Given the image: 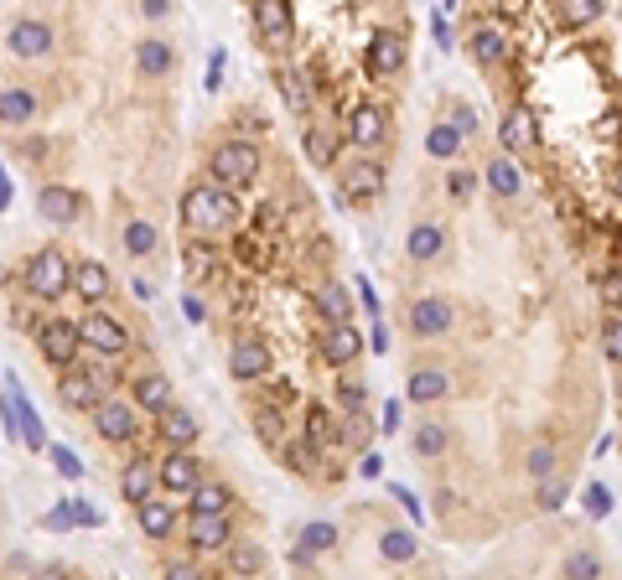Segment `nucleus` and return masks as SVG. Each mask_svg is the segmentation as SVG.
<instances>
[{
	"mask_svg": "<svg viewBox=\"0 0 622 580\" xmlns=\"http://www.w3.org/2000/svg\"><path fill=\"white\" fill-rule=\"evenodd\" d=\"M5 41H11V52H16V58H47V52H52V26L37 21V16H21Z\"/></svg>",
	"mask_w": 622,
	"mask_h": 580,
	"instance_id": "nucleus-12",
	"label": "nucleus"
},
{
	"mask_svg": "<svg viewBox=\"0 0 622 580\" xmlns=\"http://www.w3.org/2000/svg\"><path fill=\"white\" fill-rule=\"evenodd\" d=\"M498 140H503V150H508V156H514V150H529V145L539 140L535 114H529L524 104H514V109L503 114V124H498Z\"/></svg>",
	"mask_w": 622,
	"mask_h": 580,
	"instance_id": "nucleus-17",
	"label": "nucleus"
},
{
	"mask_svg": "<svg viewBox=\"0 0 622 580\" xmlns=\"http://www.w3.org/2000/svg\"><path fill=\"white\" fill-rule=\"evenodd\" d=\"M161 580H203V570H197V565H187V559H171V565L161 570Z\"/></svg>",
	"mask_w": 622,
	"mask_h": 580,
	"instance_id": "nucleus-51",
	"label": "nucleus"
},
{
	"mask_svg": "<svg viewBox=\"0 0 622 580\" xmlns=\"http://www.w3.org/2000/svg\"><path fill=\"white\" fill-rule=\"evenodd\" d=\"M332 544H337V523H322V518H316V523L301 529V555H327Z\"/></svg>",
	"mask_w": 622,
	"mask_h": 580,
	"instance_id": "nucleus-36",
	"label": "nucleus"
},
{
	"mask_svg": "<svg viewBox=\"0 0 622 580\" xmlns=\"http://www.w3.org/2000/svg\"><path fill=\"white\" fill-rule=\"evenodd\" d=\"M415 451H420V456H441V451H446V425L425 420V425L415 430Z\"/></svg>",
	"mask_w": 622,
	"mask_h": 580,
	"instance_id": "nucleus-41",
	"label": "nucleus"
},
{
	"mask_svg": "<svg viewBox=\"0 0 622 580\" xmlns=\"http://www.w3.org/2000/svg\"><path fill=\"white\" fill-rule=\"evenodd\" d=\"M452 124H456V135L467 140V135H472V130H477V114H472V109H467V104H456V109H452Z\"/></svg>",
	"mask_w": 622,
	"mask_h": 580,
	"instance_id": "nucleus-52",
	"label": "nucleus"
},
{
	"mask_svg": "<svg viewBox=\"0 0 622 580\" xmlns=\"http://www.w3.org/2000/svg\"><path fill=\"white\" fill-rule=\"evenodd\" d=\"M306 156L316 166H332V156H337V140H332V135H322V130H311V135H306Z\"/></svg>",
	"mask_w": 622,
	"mask_h": 580,
	"instance_id": "nucleus-45",
	"label": "nucleus"
},
{
	"mask_svg": "<svg viewBox=\"0 0 622 580\" xmlns=\"http://www.w3.org/2000/svg\"><path fill=\"white\" fill-rule=\"evenodd\" d=\"M399 425H405V399H389V404H384V420H379V430L394 435Z\"/></svg>",
	"mask_w": 622,
	"mask_h": 580,
	"instance_id": "nucleus-50",
	"label": "nucleus"
},
{
	"mask_svg": "<svg viewBox=\"0 0 622 580\" xmlns=\"http://www.w3.org/2000/svg\"><path fill=\"white\" fill-rule=\"evenodd\" d=\"M47 580H58V575H47Z\"/></svg>",
	"mask_w": 622,
	"mask_h": 580,
	"instance_id": "nucleus-64",
	"label": "nucleus"
},
{
	"mask_svg": "<svg viewBox=\"0 0 622 580\" xmlns=\"http://www.w3.org/2000/svg\"><path fill=\"white\" fill-rule=\"evenodd\" d=\"M394 497H399V503H405V513H410L415 523H420V518H425V508H420V497H415L410 487H394Z\"/></svg>",
	"mask_w": 622,
	"mask_h": 580,
	"instance_id": "nucleus-54",
	"label": "nucleus"
},
{
	"mask_svg": "<svg viewBox=\"0 0 622 580\" xmlns=\"http://www.w3.org/2000/svg\"><path fill=\"white\" fill-rule=\"evenodd\" d=\"M37 348L47 352V363H58V368H68V363L78 358V348H83V337H78V322H68V316H52V322L41 327Z\"/></svg>",
	"mask_w": 622,
	"mask_h": 580,
	"instance_id": "nucleus-9",
	"label": "nucleus"
},
{
	"mask_svg": "<svg viewBox=\"0 0 622 580\" xmlns=\"http://www.w3.org/2000/svg\"><path fill=\"white\" fill-rule=\"evenodd\" d=\"M535 503H539V513H560L565 508V482H539V493H535Z\"/></svg>",
	"mask_w": 622,
	"mask_h": 580,
	"instance_id": "nucleus-43",
	"label": "nucleus"
},
{
	"mask_svg": "<svg viewBox=\"0 0 622 580\" xmlns=\"http://www.w3.org/2000/svg\"><path fill=\"white\" fill-rule=\"evenodd\" d=\"M358 472H363V476H369V482H373V476H379V472H384V456H363V461H358Z\"/></svg>",
	"mask_w": 622,
	"mask_h": 580,
	"instance_id": "nucleus-56",
	"label": "nucleus"
},
{
	"mask_svg": "<svg viewBox=\"0 0 622 580\" xmlns=\"http://www.w3.org/2000/svg\"><path fill=\"white\" fill-rule=\"evenodd\" d=\"M156 487H166L171 497H192L203 487V467H197V456L192 451H166L156 461Z\"/></svg>",
	"mask_w": 622,
	"mask_h": 580,
	"instance_id": "nucleus-6",
	"label": "nucleus"
},
{
	"mask_svg": "<svg viewBox=\"0 0 622 580\" xmlns=\"http://www.w3.org/2000/svg\"><path fill=\"white\" fill-rule=\"evenodd\" d=\"M601 352H607L612 363H622V316L601 322Z\"/></svg>",
	"mask_w": 622,
	"mask_h": 580,
	"instance_id": "nucleus-47",
	"label": "nucleus"
},
{
	"mask_svg": "<svg viewBox=\"0 0 622 580\" xmlns=\"http://www.w3.org/2000/svg\"><path fill=\"white\" fill-rule=\"evenodd\" d=\"M228 373L233 378H265L270 373V348L260 337H239L233 348H228Z\"/></svg>",
	"mask_w": 622,
	"mask_h": 580,
	"instance_id": "nucleus-13",
	"label": "nucleus"
},
{
	"mask_svg": "<svg viewBox=\"0 0 622 580\" xmlns=\"http://www.w3.org/2000/svg\"><path fill=\"white\" fill-rule=\"evenodd\" d=\"M218 78H224V52H213V62H207V88H218Z\"/></svg>",
	"mask_w": 622,
	"mask_h": 580,
	"instance_id": "nucleus-57",
	"label": "nucleus"
},
{
	"mask_svg": "<svg viewBox=\"0 0 622 580\" xmlns=\"http://www.w3.org/2000/svg\"><path fill=\"white\" fill-rule=\"evenodd\" d=\"M182 316H187V322H203L207 311H203V301H197V295H182Z\"/></svg>",
	"mask_w": 622,
	"mask_h": 580,
	"instance_id": "nucleus-55",
	"label": "nucleus"
},
{
	"mask_svg": "<svg viewBox=\"0 0 622 580\" xmlns=\"http://www.w3.org/2000/svg\"><path fill=\"white\" fill-rule=\"evenodd\" d=\"M94 430H99V440H114V446L135 440V430H141L135 404H124V399H104L99 410H94Z\"/></svg>",
	"mask_w": 622,
	"mask_h": 580,
	"instance_id": "nucleus-10",
	"label": "nucleus"
},
{
	"mask_svg": "<svg viewBox=\"0 0 622 580\" xmlns=\"http://www.w3.org/2000/svg\"><path fill=\"white\" fill-rule=\"evenodd\" d=\"M47 451H52V467H58L62 476H83V461L68 451V446H47Z\"/></svg>",
	"mask_w": 622,
	"mask_h": 580,
	"instance_id": "nucleus-48",
	"label": "nucleus"
},
{
	"mask_svg": "<svg viewBox=\"0 0 622 580\" xmlns=\"http://www.w3.org/2000/svg\"><path fill=\"white\" fill-rule=\"evenodd\" d=\"M617 197H622V171H617Z\"/></svg>",
	"mask_w": 622,
	"mask_h": 580,
	"instance_id": "nucleus-62",
	"label": "nucleus"
},
{
	"mask_svg": "<svg viewBox=\"0 0 622 580\" xmlns=\"http://www.w3.org/2000/svg\"><path fill=\"white\" fill-rule=\"evenodd\" d=\"M228 503H233V493H228L224 482H203L197 493L187 497L192 518H218V513H228Z\"/></svg>",
	"mask_w": 622,
	"mask_h": 580,
	"instance_id": "nucleus-31",
	"label": "nucleus"
},
{
	"mask_svg": "<svg viewBox=\"0 0 622 580\" xmlns=\"http://www.w3.org/2000/svg\"><path fill=\"white\" fill-rule=\"evenodd\" d=\"M26 290L37 301H62L73 290V259L62 249H37L32 265H26Z\"/></svg>",
	"mask_w": 622,
	"mask_h": 580,
	"instance_id": "nucleus-2",
	"label": "nucleus"
},
{
	"mask_svg": "<svg viewBox=\"0 0 622 580\" xmlns=\"http://www.w3.org/2000/svg\"><path fill=\"white\" fill-rule=\"evenodd\" d=\"M78 207H83V197L73 192V186H41L37 192V213L47 218V223H73L78 218Z\"/></svg>",
	"mask_w": 622,
	"mask_h": 580,
	"instance_id": "nucleus-16",
	"label": "nucleus"
},
{
	"mask_svg": "<svg viewBox=\"0 0 622 580\" xmlns=\"http://www.w3.org/2000/svg\"><path fill=\"white\" fill-rule=\"evenodd\" d=\"M104 389H109V373L104 368H62V378H58L62 404H73V410H99Z\"/></svg>",
	"mask_w": 622,
	"mask_h": 580,
	"instance_id": "nucleus-5",
	"label": "nucleus"
},
{
	"mask_svg": "<svg viewBox=\"0 0 622 580\" xmlns=\"http://www.w3.org/2000/svg\"><path fill=\"white\" fill-rule=\"evenodd\" d=\"M601 16V0H565L560 5V26H586Z\"/></svg>",
	"mask_w": 622,
	"mask_h": 580,
	"instance_id": "nucleus-39",
	"label": "nucleus"
},
{
	"mask_svg": "<svg viewBox=\"0 0 622 580\" xmlns=\"http://www.w3.org/2000/svg\"><path fill=\"white\" fill-rule=\"evenodd\" d=\"M358 348H363L358 327H322V337H316V352L327 358L332 368H348L352 358H358Z\"/></svg>",
	"mask_w": 622,
	"mask_h": 580,
	"instance_id": "nucleus-15",
	"label": "nucleus"
},
{
	"mask_svg": "<svg viewBox=\"0 0 622 580\" xmlns=\"http://www.w3.org/2000/svg\"><path fill=\"white\" fill-rule=\"evenodd\" d=\"M0 207H11V177H5V166H0Z\"/></svg>",
	"mask_w": 622,
	"mask_h": 580,
	"instance_id": "nucleus-61",
	"label": "nucleus"
},
{
	"mask_svg": "<svg viewBox=\"0 0 622 580\" xmlns=\"http://www.w3.org/2000/svg\"><path fill=\"white\" fill-rule=\"evenodd\" d=\"M280 88H286L290 109H306V88H301V73H280Z\"/></svg>",
	"mask_w": 622,
	"mask_h": 580,
	"instance_id": "nucleus-49",
	"label": "nucleus"
},
{
	"mask_svg": "<svg viewBox=\"0 0 622 580\" xmlns=\"http://www.w3.org/2000/svg\"><path fill=\"white\" fill-rule=\"evenodd\" d=\"M254 32L265 37V47H290L296 16H290L286 0H260V5H254Z\"/></svg>",
	"mask_w": 622,
	"mask_h": 580,
	"instance_id": "nucleus-11",
	"label": "nucleus"
},
{
	"mask_svg": "<svg viewBox=\"0 0 622 580\" xmlns=\"http://www.w3.org/2000/svg\"><path fill=\"white\" fill-rule=\"evenodd\" d=\"M617 244H622V228H617Z\"/></svg>",
	"mask_w": 622,
	"mask_h": 580,
	"instance_id": "nucleus-63",
	"label": "nucleus"
},
{
	"mask_svg": "<svg viewBox=\"0 0 622 580\" xmlns=\"http://www.w3.org/2000/svg\"><path fill=\"white\" fill-rule=\"evenodd\" d=\"M197 430H203V425H197L192 410H177V404H171V410L161 414V440L171 446V451H187V446L197 440Z\"/></svg>",
	"mask_w": 622,
	"mask_h": 580,
	"instance_id": "nucleus-26",
	"label": "nucleus"
},
{
	"mask_svg": "<svg viewBox=\"0 0 622 580\" xmlns=\"http://www.w3.org/2000/svg\"><path fill=\"white\" fill-rule=\"evenodd\" d=\"M21 430H26V446H32V451H47L41 420H37V410H32V399H26V394H21Z\"/></svg>",
	"mask_w": 622,
	"mask_h": 580,
	"instance_id": "nucleus-42",
	"label": "nucleus"
},
{
	"mask_svg": "<svg viewBox=\"0 0 622 580\" xmlns=\"http://www.w3.org/2000/svg\"><path fill=\"white\" fill-rule=\"evenodd\" d=\"M135 523H141L145 539H171V529H177V503H166V497H145L141 508H135Z\"/></svg>",
	"mask_w": 622,
	"mask_h": 580,
	"instance_id": "nucleus-20",
	"label": "nucleus"
},
{
	"mask_svg": "<svg viewBox=\"0 0 622 580\" xmlns=\"http://www.w3.org/2000/svg\"><path fill=\"white\" fill-rule=\"evenodd\" d=\"M384 192V166L379 161H352L348 171H343V197H352V203H373Z\"/></svg>",
	"mask_w": 622,
	"mask_h": 580,
	"instance_id": "nucleus-14",
	"label": "nucleus"
},
{
	"mask_svg": "<svg viewBox=\"0 0 622 580\" xmlns=\"http://www.w3.org/2000/svg\"><path fill=\"white\" fill-rule=\"evenodd\" d=\"M379 555L394 559V565H405V559L420 555V539H415L410 529H384V534H379Z\"/></svg>",
	"mask_w": 622,
	"mask_h": 580,
	"instance_id": "nucleus-34",
	"label": "nucleus"
},
{
	"mask_svg": "<svg viewBox=\"0 0 622 580\" xmlns=\"http://www.w3.org/2000/svg\"><path fill=\"white\" fill-rule=\"evenodd\" d=\"M41 523H47V529H73V523H78V518H73V503H62V508H52V513L41 518Z\"/></svg>",
	"mask_w": 622,
	"mask_h": 580,
	"instance_id": "nucleus-53",
	"label": "nucleus"
},
{
	"mask_svg": "<svg viewBox=\"0 0 622 580\" xmlns=\"http://www.w3.org/2000/svg\"><path fill=\"white\" fill-rule=\"evenodd\" d=\"M207 171H213V182L218 186H244L260 177V145L254 140H224L218 150H213V161H207Z\"/></svg>",
	"mask_w": 622,
	"mask_h": 580,
	"instance_id": "nucleus-3",
	"label": "nucleus"
},
{
	"mask_svg": "<svg viewBox=\"0 0 622 580\" xmlns=\"http://www.w3.org/2000/svg\"><path fill=\"white\" fill-rule=\"evenodd\" d=\"M73 295L99 311V301L109 295V269H104L99 259H83V265H73Z\"/></svg>",
	"mask_w": 622,
	"mask_h": 580,
	"instance_id": "nucleus-22",
	"label": "nucleus"
},
{
	"mask_svg": "<svg viewBox=\"0 0 622 580\" xmlns=\"http://www.w3.org/2000/svg\"><path fill=\"white\" fill-rule=\"evenodd\" d=\"M78 337L88 352H99V358H120L130 348V327H124L120 316H109V311H88L78 322Z\"/></svg>",
	"mask_w": 622,
	"mask_h": 580,
	"instance_id": "nucleus-4",
	"label": "nucleus"
},
{
	"mask_svg": "<svg viewBox=\"0 0 622 580\" xmlns=\"http://www.w3.org/2000/svg\"><path fill=\"white\" fill-rule=\"evenodd\" d=\"M456 322V311L446 295H415V306H410V331L420 337V342H431V337H446Z\"/></svg>",
	"mask_w": 622,
	"mask_h": 580,
	"instance_id": "nucleus-7",
	"label": "nucleus"
},
{
	"mask_svg": "<svg viewBox=\"0 0 622 580\" xmlns=\"http://www.w3.org/2000/svg\"><path fill=\"white\" fill-rule=\"evenodd\" d=\"M555 446H550V440H539V446H529V456H524V472L535 476V482H550V476H555Z\"/></svg>",
	"mask_w": 622,
	"mask_h": 580,
	"instance_id": "nucleus-35",
	"label": "nucleus"
},
{
	"mask_svg": "<svg viewBox=\"0 0 622 580\" xmlns=\"http://www.w3.org/2000/svg\"><path fill=\"white\" fill-rule=\"evenodd\" d=\"M311 306H316V316H322L327 327H348V316H352V295H348V285L327 280V285L311 295Z\"/></svg>",
	"mask_w": 622,
	"mask_h": 580,
	"instance_id": "nucleus-21",
	"label": "nucleus"
},
{
	"mask_svg": "<svg viewBox=\"0 0 622 580\" xmlns=\"http://www.w3.org/2000/svg\"><path fill=\"white\" fill-rule=\"evenodd\" d=\"M452 192H456V197H467V192H472V171H456V177H452Z\"/></svg>",
	"mask_w": 622,
	"mask_h": 580,
	"instance_id": "nucleus-58",
	"label": "nucleus"
},
{
	"mask_svg": "<svg viewBox=\"0 0 622 580\" xmlns=\"http://www.w3.org/2000/svg\"><path fill=\"white\" fill-rule=\"evenodd\" d=\"M228 570H233V575H260V570H265V549H260V544H254V539H233V544H228Z\"/></svg>",
	"mask_w": 622,
	"mask_h": 580,
	"instance_id": "nucleus-33",
	"label": "nucleus"
},
{
	"mask_svg": "<svg viewBox=\"0 0 622 580\" xmlns=\"http://www.w3.org/2000/svg\"><path fill=\"white\" fill-rule=\"evenodd\" d=\"M187 539H192L197 549H228V544H233V523H228V513L192 518V523H187Z\"/></svg>",
	"mask_w": 622,
	"mask_h": 580,
	"instance_id": "nucleus-24",
	"label": "nucleus"
},
{
	"mask_svg": "<svg viewBox=\"0 0 622 580\" xmlns=\"http://www.w3.org/2000/svg\"><path fill=\"white\" fill-rule=\"evenodd\" d=\"M141 11H145V16H166V11H171V0H145Z\"/></svg>",
	"mask_w": 622,
	"mask_h": 580,
	"instance_id": "nucleus-60",
	"label": "nucleus"
},
{
	"mask_svg": "<svg viewBox=\"0 0 622 580\" xmlns=\"http://www.w3.org/2000/svg\"><path fill=\"white\" fill-rule=\"evenodd\" d=\"M151 249H156V228L145 223V218H130V223H124V254L145 259Z\"/></svg>",
	"mask_w": 622,
	"mask_h": 580,
	"instance_id": "nucleus-37",
	"label": "nucleus"
},
{
	"mask_svg": "<svg viewBox=\"0 0 622 580\" xmlns=\"http://www.w3.org/2000/svg\"><path fill=\"white\" fill-rule=\"evenodd\" d=\"M441 249H446V228L441 223H415L410 239H405V254H410L415 265H431Z\"/></svg>",
	"mask_w": 622,
	"mask_h": 580,
	"instance_id": "nucleus-27",
	"label": "nucleus"
},
{
	"mask_svg": "<svg viewBox=\"0 0 622 580\" xmlns=\"http://www.w3.org/2000/svg\"><path fill=\"white\" fill-rule=\"evenodd\" d=\"M446 394H452V378L441 368H415L405 399H410V404H435V399H446Z\"/></svg>",
	"mask_w": 622,
	"mask_h": 580,
	"instance_id": "nucleus-28",
	"label": "nucleus"
},
{
	"mask_svg": "<svg viewBox=\"0 0 622 580\" xmlns=\"http://www.w3.org/2000/svg\"><path fill=\"white\" fill-rule=\"evenodd\" d=\"M343 399L358 410V404H363V384H352V378H348V384H343Z\"/></svg>",
	"mask_w": 622,
	"mask_h": 580,
	"instance_id": "nucleus-59",
	"label": "nucleus"
},
{
	"mask_svg": "<svg viewBox=\"0 0 622 580\" xmlns=\"http://www.w3.org/2000/svg\"><path fill=\"white\" fill-rule=\"evenodd\" d=\"M425 150H431L435 161H452L456 150H462V135H456V124H435L431 135H425Z\"/></svg>",
	"mask_w": 622,
	"mask_h": 580,
	"instance_id": "nucleus-38",
	"label": "nucleus"
},
{
	"mask_svg": "<svg viewBox=\"0 0 622 580\" xmlns=\"http://www.w3.org/2000/svg\"><path fill=\"white\" fill-rule=\"evenodd\" d=\"M597 290H601V301H607L612 311H622V265H617V269H601Z\"/></svg>",
	"mask_w": 622,
	"mask_h": 580,
	"instance_id": "nucleus-44",
	"label": "nucleus"
},
{
	"mask_svg": "<svg viewBox=\"0 0 622 580\" xmlns=\"http://www.w3.org/2000/svg\"><path fill=\"white\" fill-rule=\"evenodd\" d=\"M565 580H601V559L591 549H576L565 559Z\"/></svg>",
	"mask_w": 622,
	"mask_h": 580,
	"instance_id": "nucleus-40",
	"label": "nucleus"
},
{
	"mask_svg": "<svg viewBox=\"0 0 622 580\" xmlns=\"http://www.w3.org/2000/svg\"><path fill=\"white\" fill-rule=\"evenodd\" d=\"M135 68H141L145 78H166V73L177 68V52H171V41L145 37L141 47H135Z\"/></svg>",
	"mask_w": 622,
	"mask_h": 580,
	"instance_id": "nucleus-25",
	"label": "nucleus"
},
{
	"mask_svg": "<svg viewBox=\"0 0 622 580\" xmlns=\"http://www.w3.org/2000/svg\"><path fill=\"white\" fill-rule=\"evenodd\" d=\"M348 135H352V145H363V150H379V145L389 140V109H384V104H352Z\"/></svg>",
	"mask_w": 622,
	"mask_h": 580,
	"instance_id": "nucleus-8",
	"label": "nucleus"
},
{
	"mask_svg": "<svg viewBox=\"0 0 622 580\" xmlns=\"http://www.w3.org/2000/svg\"><path fill=\"white\" fill-rule=\"evenodd\" d=\"M399 62H405V41L389 37V32H379L373 47H369V73H373V78H389Z\"/></svg>",
	"mask_w": 622,
	"mask_h": 580,
	"instance_id": "nucleus-30",
	"label": "nucleus"
},
{
	"mask_svg": "<svg viewBox=\"0 0 622 580\" xmlns=\"http://www.w3.org/2000/svg\"><path fill=\"white\" fill-rule=\"evenodd\" d=\"M482 177L493 186V197H518L524 192V171H518L514 156H493V161L482 166Z\"/></svg>",
	"mask_w": 622,
	"mask_h": 580,
	"instance_id": "nucleus-29",
	"label": "nucleus"
},
{
	"mask_svg": "<svg viewBox=\"0 0 622 580\" xmlns=\"http://www.w3.org/2000/svg\"><path fill=\"white\" fill-rule=\"evenodd\" d=\"M472 58L482 62V68H498V62L508 58V32L498 26V21H482V26H472Z\"/></svg>",
	"mask_w": 622,
	"mask_h": 580,
	"instance_id": "nucleus-19",
	"label": "nucleus"
},
{
	"mask_svg": "<svg viewBox=\"0 0 622 580\" xmlns=\"http://www.w3.org/2000/svg\"><path fill=\"white\" fill-rule=\"evenodd\" d=\"M120 493H124V503H135L141 508L145 497H156V467L151 461H124V472H120Z\"/></svg>",
	"mask_w": 622,
	"mask_h": 580,
	"instance_id": "nucleus-23",
	"label": "nucleus"
},
{
	"mask_svg": "<svg viewBox=\"0 0 622 580\" xmlns=\"http://www.w3.org/2000/svg\"><path fill=\"white\" fill-rule=\"evenodd\" d=\"M135 410H145V414H166L171 410V378L166 373H135Z\"/></svg>",
	"mask_w": 622,
	"mask_h": 580,
	"instance_id": "nucleus-18",
	"label": "nucleus"
},
{
	"mask_svg": "<svg viewBox=\"0 0 622 580\" xmlns=\"http://www.w3.org/2000/svg\"><path fill=\"white\" fill-rule=\"evenodd\" d=\"M182 223L197 228V233H228V228L239 223V203H233L228 186L197 182L182 192Z\"/></svg>",
	"mask_w": 622,
	"mask_h": 580,
	"instance_id": "nucleus-1",
	"label": "nucleus"
},
{
	"mask_svg": "<svg viewBox=\"0 0 622 580\" xmlns=\"http://www.w3.org/2000/svg\"><path fill=\"white\" fill-rule=\"evenodd\" d=\"M37 94L32 88H0V124H32Z\"/></svg>",
	"mask_w": 622,
	"mask_h": 580,
	"instance_id": "nucleus-32",
	"label": "nucleus"
},
{
	"mask_svg": "<svg viewBox=\"0 0 622 580\" xmlns=\"http://www.w3.org/2000/svg\"><path fill=\"white\" fill-rule=\"evenodd\" d=\"M586 513L591 518L612 513V487H607V482H591V487H586Z\"/></svg>",
	"mask_w": 622,
	"mask_h": 580,
	"instance_id": "nucleus-46",
	"label": "nucleus"
}]
</instances>
